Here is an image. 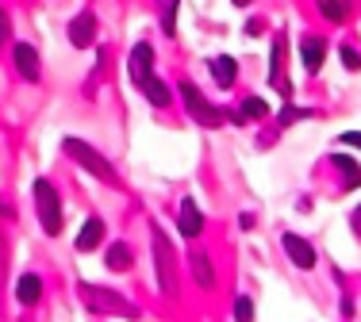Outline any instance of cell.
Segmentation results:
<instances>
[{
  "label": "cell",
  "mask_w": 361,
  "mask_h": 322,
  "mask_svg": "<svg viewBox=\"0 0 361 322\" xmlns=\"http://www.w3.org/2000/svg\"><path fill=\"white\" fill-rule=\"evenodd\" d=\"M334 169H342V192H350V188H361V165L354 157H346V154H334Z\"/></svg>",
  "instance_id": "18"
},
{
  "label": "cell",
  "mask_w": 361,
  "mask_h": 322,
  "mask_svg": "<svg viewBox=\"0 0 361 322\" xmlns=\"http://www.w3.org/2000/svg\"><path fill=\"white\" fill-rule=\"evenodd\" d=\"M346 12H350L346 4H319V15H323V20H331V23H342V20H346Z\"/></svg>",
  "instance_id": "22"
},
{
  "label": "cell",
  "mask_w": 361,
  "mask_h": 322,
  "mask_svg": "<svg viewBox=\"0 0 361 322\" xmlns=\"http://www.w3.org/2000/svg\"><path fill=\"white\" fill-rule=\"evenodd\" d=\"M188 269H192V281H196V288H204V292H212V288H216V265H212L208 250L192 245V250H188Z\"/></svg>",
  "instance_id": "9"
},
{
  "label": "cell",
  "mask_w": 361,
  "mask_h": 322,
  "mask_svg": "<svg viewBox=\"0 0 361 322\" xmlns=\"http://www.w3.org/2000/svg\"><path fill=\"white\" fill-rule=\"evenodd\" d=\"M16 73H20L23 81L35 84L42 77V62H39V50L31 46V42H16Z\"/></svg>",
  "instance_id": "10"
},
{
  "label": "cell",
  "mask_w": 361,
  "mask_h": 322,
  "mask_svg": "<svg viewBox=\"0 0 361 322\" xmlns=\"http://www.w3.org/2000/svg\"><path fill=\"white\" fill-rule=\"evenodd\" d=\"M127 73H131L135 84H142V81L154 77V46H150L146 39L131 46V58H127Z\"/></svg>",
  "instance_id": "7"
},
{
  "label": "cell",
  "mask_w": 361,
  "mask_h": 322,
  "mask_svg": "<svg viewBox=\"0 0 361 322\" xmlns=\"http://www.w3.org/2000/svg\"><path fill=\"white\" fill-rule=\"evenodd\" d=\"M285 50H288V42H285V35H273V46H269V84L281 92V100H292V81H288V73H285Z\"/></svg>",
  "instance_id": "6"
},
{
  "label": "cell",
  "mask_w": 361,
  "mask_h": 322,
  "mask_svg": "<svg viewBox=\"0 0 361 322\" xmlns=\"http://www.w3.org/2000/svg\"><path fill=\"white\" fill-rule=\"evenodd\" d=\"M342 142L354 146V150H361V131H346V134H342Z\"/></svg>",
  "instance_id": "27"
},
{
  "label": "cell",
  "mask_w": 361,
  "mask_h": 322,
  "mask_svg": "<svg viewBox=\"0 0 361 322\" xmlns=\"http://www.w3.org/2000/svg\"><path fill=\"white\" fill-rule=\"evenodd\" d=\"M350 226H354V234L361 238V207H354V215H350Z\"/></svg>",
  "instance_id": "28"
},
{
  "label": "cell",
  "mask_w": 361,
  "mask_h": 322,
  "mask_svg": "<svg viewBox=\"0 0 361 322\" xmlns=\"http://www.w3.org/2000/svg\"><path fill=\"white\" fill-rule=\"evenodd\" d=\"M323 58H326V42L323 39H304L300 42V62H304V70L312 73V77L323 70Z\"/></svg>",
  "instance_id": "13"
},
{
  "label": "cell",
  "mask_w": 361,
  "mask_h": 322,
  "mask_svg": "<svg viewBox=\"0 0 361 322\" xmlns=\"http://www.w3.org/2000/svg\"><path fill=\"white\" fill-rule=\"evenodd\" d=\"M97 27H100L97 15H92L89 8H81V12L70 20V42H73L77 50H89L92 42H97Z\"/></svg>",
  "instance_id": "8"
},
{
  "label": "cell",
  "mask_w": 361,
  "mask_h": 322,
  "mask_svg": "<svg viewBox=\"0 0 361 322\" xmlns=\"http://www.w3.org/2000/svg\"><path fill=\"white\" fill-rule=\"evenodd\" d=\"M180 100H185L188 115H192L200 127H208V131H216V127H223V112L216 104H212L208 96H204L200 89H196L192 81H180Z\"/></svg>",
  "instance_id": "5"
},
{
  "label": "cell",
  "mask_w": 361,
  "mask_h": 322,
  "mask_svg": "<svg viewBox=\"0 0 361 322\" xmlns=\"http://www.w3.org/2000/svg\"><path fill=\"white\" fill-rule=\"evenodd\" d=\"M139 89H142V96H146V100H150V104H154V108H169V89H166V81H161V77H158V73H154V77H150V81H142V84H139Z\"/></svg>",
  "instance_id": "19"
},
{
  "label": "cell",
  "mask_w": 361,
  "mask_h": 322,
  "mask_svg": "<svg viewBox=\"0 0 361 322\" xmlns=\"http://www.w3.org/2000/svg\"><path fill=\"white\" fill-rule=\"evenodd\" d=\"M100 242H104V219H85V226L77 231V242H73V250L89 253V250H97Z\"/></svg>",
  "instance_id": "14"
},
{
  "label": "cell",
  "mask_w": 361,
  "mask_h": 322,
  "mask_svg": "<svg viewBox=\"0 0 361 322\" xmlns=\"http://www.w3.org/2000/svg\"><path fill=\"white\" fill-rule=\"evenodd\" d=\"M104 265L111 269V273H127V269L135 265L131 245H127V242H111V245H108V253H104Z\"/></svg>",
  "instance_id": "17"
},
{
  "label": "cell",
  "mask_w": 361,
  "mask_h": 322,
  "mask_svg": "<svg viewBox=\"0 0 361 322\" xmlns=\"http://www.w3.org/2000/svg\"><path fill=\"white\" fill-rule=\"evenodd\" d=\"M208 70H212V81L219 84V89H231L238 77V65H235V58H227V54H219V58H212L208 62Z\"/></svg>",
  "instance_id": "16"
},
{
  "label": "cell",
  "mask_w": 361,
  "mask_h": 322,
  "mask_svg": "<svg viewBox=\"0 0 361 322\" xmlns=\"http://www.w3.org/2000/svg\"><path fill=\"white\" fill-rule=\"evenodd\" d=\"M177 231L185 234V238H196V234L204 231V215H200V207H196L192 196H185L177 207Z\"/></svg>",
  "instance_id": "11"
},
{
  "label": "cell",
  "mask_w": 361,
  "mask_h": 322,
  "mask_svg": "<svg viewBox=\"0 0 361 322\" xmlns=\"http://www.w3.org/2000/svg\"><path fill=\"white\" fill-rule=\"evenodd\" d=\"M269 115V104H265L262 96H250V100H243V108L235 112V123H246V120H265Z\"/></svg>",
  "instance_id": "20"
},
{
  "label": "cell",
  "mask_w": 361,
  "mask_h": 322,
  "mask_svg": "<svg viewBox=\"0 0 361 322\" xmlns=\"http://www.w3.org/2000/svg\"><path fill=\"white\" fill-rule=\"evenodd\" d=\"M281 245H285L288 261H292L296 269H312V265H315V250H312V242H307V238H300V234H285V238H281Z\"/></svg>",
  "instance_id": "12"
},
{
  "label": "cell",
  "mask_w": 361,
  "mask_h": 322,
  "mask_svg": "<svg viewBox=\"0 0 361 322\" xmlns=\"http://www.w3.org/2000/svg\"><path fill=\"white\" fill-rule=\"evenodd\" d=\"M150 238H154V269H158V288L166 300L177 295V253H173V242L166 238L158 223H150Z\"/></svg>",
  "instance_id": "2"
},
{
  "label": "cell",
  "mask_w": 361,
  "mask_h": 322,
  "mask_svg": "<svg viewBox=\"0 0 361 322\" xmlns=\"http://www.w3.org/2000/svg\"><path fill=\"white\" fill-rule=\"evenodd\" d=\"M235 322H254V300L238 295L235 300Z\"/></svg>",
  "instance_id": "21"
},
{
  "label": "cell",
  "mask_w": 361,
  "mask_h": 322,
  "mask_svg": "<svg viewBox=\"0 0 361 322\" xmlns=\"http://www.w3.org/2000/svg\"><path fill=\"white\" fill-rule=\"evenodd\" d=\"M62 150H66V157H73L89 176H97V181H104V184H119L116 165H111V161L100 154L97 146H89V142H81V139H66V142H62Z\"/></svg>",
  "instance_id": "3"
},
{
  "label": "cell",
  "mask_w": 361,
  "mask_h": 322,
  "mask_svg": "<svg viewBox=\"0 0 361 322\" xmlns=\"http://www.w3.org/2000/svg\"><path fill=\"white\" fill-rule=\"evenodd\" d=\"M35 211H39V226L47 238H58L62 234V200H58V188L50 181H35Z\"/></svg>",
  "instance_id": "4"
},
{
  "label": "cell",
  "mask_w": 361,
  "mask_h": 322,
  "mask_svg": "<svg viewBox=\"0 0 361 322\" xmlns=\"http://www.w3.org/2000/svg\"><path fill=\"white\" fill-rule=\"evenodd\" d=\"M77 300L92 315H108V318H139L142 315L127 295L111 292V288H100V284H77Z\"/></svg>",
  "instance_id": "1"
},
{
  "label": "cell",
  "mask_w": 361,
  "mask_h": 322,
  "mask_svg": "<svg viewBox=\"0 0 361 322\" xmlns=\"http://www.w3.org/2000/svg\"><path fill=\"white\" fill-rule=\"evenodd\" d=\"M16 300L23 303V307H35L42 300V276L39 273H23L20 281H16Z\"/></svg>",
  "instance_id": "15"
},
{
  "label": "cell",
  "mask_w": 361,
  "mask_h": 322,
  "mask_svg": "<svg viewBox=\"0 0 361 322\" xmlns=\"http://www.w3.org/2000/svg\"><path fill=\"white\" fill-rule=\"evenodd\" d=\"M338 54H342V62H346V70H361V54H357V50L354 46H338Z\"/></svg>",
  "instance_id": "25"
},
{
  "label": "cell",
  "mask_w": 361,
  "mask_h": 322,
  "mask_svg": "<svg viewBox=\"0 0 361 322\" xmlns=\"http://www.w3.org/2000/svg\"><path fill=\"white\" fill-rule=\"evenodd\" d=\"M177 8L180 4H166V8H161V31H166V35H173V31H177Z\"/></svg>",
  "instance_id": "23"
},
{
  "label": "cell",
  "mask_w": 361,
  "mask_h": 322,
  "mask_svg": "<svg viewBox=\"0 0 361 322\" xmlns=\"http://www.w3.org/2000/svg\"><path fill=\"white\" fill-rule=\"evenodd\" d=\"M8 35H12V20H8V12L0 8V46L8 42Z\"/></svg>",
  "instance_id": "26"
},
{
  "label": "cell",
  "mask_w": 361,
  "mask_h": 322,
  "mask_svg": "<svg viewBox=\"0 0 361 322\" xmlns=\"http://www.w3.org/2000/svg\"><path fill=\"white\" fill-rule=\"evenodd\" d=\"M296 120H312V112H307V108H285V112H281V120H277V127H288V123H296Z\"/></svg>",
  "instance_id": "24"
}]
</instances>
